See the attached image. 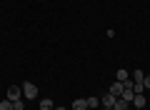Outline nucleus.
Returning <instances> with one entry per match:
<instances>
[{
  "instance_id": "obj_1",
  "label": "nucleus",
  "mask_w": 150,
  "mask_h": 110,
  "mask_svg": "<svg viewBox=\"0 0 150 110\" xmlns=\"http://www.w3.org/2000/svg\"><path fill=\"white\" fill-rule=\"evenodd\" d=\"M20 88H23V98H28V100H35L38 98V85L35 83H23Z\"/></svg>"
},
{
  "instance_id": "obj_2",
  "label": "nucleus",
  "mask_w": 150,
  "mask_h": 110,
  "mask_svg": "<svg viewBox=\"0 0 150 110\" xmlns=\"http://www.w3.org/2000/svg\"><path fill=\"white\" fill-rule=\"evenodd\" d=\"M5 98L13 100V103H15V100H20V98H23V88H20V85H10V88H8V93H5Z\"/></svg>"
},
{
  "instance_id": "obj_3",
  "label": "nucleus",
  "mask_w": 150,
  "mask_h": 110,
  "mask_svg": "<svg viewBox=\"0 0 150 110\" xmlns=\"http://www.w3.org/2000/svg\"><path fill=\"white\" fill-rule=\"evenodd\" d=\"M115 100H118L115 95H110V93H108V95H103V98H100V105H103L105 110H110L112 105H115Z\"/></svg>"
},
{
  "instance_id": "obj_4",
  "label": "nucleus",
  "mask_w": 150,
  "mask_h": 110,
  "mask_svg": "<svg viewBox=\"0 0 150 110\" xmlns=\"http://www.w3.org/2000/svg\"><path fill=\"white\" fill-rule=\"evenodd\" d=\"M123 88H125V85L120 83V80H115V83L110 85V90H108V93H110V95H115V98H120V95H123Z\"/></svg>"
},
{
  "instance_id": "obj_5",
  "label": "nucleus",
  "mask_w": 150,
  "mask_h": 110,
  "mask_svg": "<svg viewBox=\"0 0 150 110\" xmlns=\"http://www.w3.org/2000/svg\"><path fill=\"white\" fill-rule=\"evenodd\" d=\"M73 108L75 110H88V100L85 98H75L73 100Z\"/></svg>"
},
{
  "instance_id": "obj_6",
  "label": "nucleus",
  "mask_w": 150,
  "mask_h": 110,
  "mask_svg": "<svg viewBox=\"0 0 150 110\" xmlns=\"http://www.w3.org/2000/svg\"><path fill=\"white\" fill-rule=\"evenodd\" d=\"M133 105H135V110H143V108H145V95H143V93L135 95V98H133Z\"/></svg>"
},
{
  "instance_id": "obj_7",
  "label": "nucleus",
  "mask_w": 150,
  "mask_h": 110,
  "mask_svg": "<svg viewBox=\"0 0 150 110\" xmlns=\"http://www.w3.org/2000/svg\"><path fill=\"white\" fill-rule=\"evenodd\" d=\"M115 80H120V83H125V80H130V73L125 68H120L118 73H115Z\"/></svg>"
},
{
  "instance_id": "obj_8",
  "label": "nucleus",
  "mask_w": 150,
  "mask_h": 110,
  "mask_svg": "<svg viewBox=\"0 0 150 110\" xmlns=\"http://www.w3.org/2000/svg\"><path fill=\"white\" fill-rule=\"evenodd\" d=\"M128 100H123V98H118V100H115V105H112V110H128Z\"/></svg>"
},
{
  "instance_id": "obj_9",
  "label": "nucleus",
  "mask_w": 150,
  "mask_h": 110,
  "mask_svg": "<svg viewBox=\"0 0 150 110\" xmlns=\"http://www.w3.org/2000/svg\"><path fill=\"white\" fill-rule=\"evenodd\" d=\"M85 100H88V108H100V98H95V95H90Z\"/></svg>"
},
{
  "instance_id": "obj_10",
  "label": "nucleus",
  "mask_w": 150,
  "mask_h": 110,
  "mask_svg": "<svg viewBox=\"0 0 150 110\" xmlns=\"http://www.w3.org/2000/svg\"><path fill=\"white\" fill-rule=\"evenodd\" d=\"M0 110H15V103H13V100H3V103H0Z\"/></svg>"
},
{
  "instance_id": "obj_11",
  "label": "nucleus",
  "mask_w": 150,
  "mask_h": 110,
  "mask_svg": "<svg viewBox=\"0 0 150 110\" xmlns=\"http://www.w3.org/2000/svg\"><path fill=\"white\" fill-rule=\"evenodd\" d=\"M40 110H53V100L43 98V100H40Z\"/></svg>"
},
{
  "instance_id": "obj_12",
  "label": "nucleus",
  "mask_w": 150,
  "mask_h": 110,
  "mask_svg": "<svg viewBox=\"0 0 150 110\" xmlns=\"http://www.w3.org/2000/svg\"><path fill=\"white\" fill-rule=\"evenodd\" d=\"M143 80H145V73L143 70H135L133 73V83H143Z\"/></svg>"
},
{
  "instance_id": "obj_13",
  "label": "nucleus",
  "mask_w": 150,
  "mask_h": 110,
  "mask_svg": "<svg viewBox=\"0 0 150 110\" xmlns=\"http://www.w3.org/2000/svg\"><path fill=\"white\" fill-rule=\"evenodd\" d=\"M15 110H25V103H23V98H20V100H15Z\"/></svg>"
},
{
  "instance_id": "obj_14",
  "label": "nucleus",
  "mask_w": 150,
  "mask_h": 110,
  "mask_svg": "<svg viewBox=\"0 0 150 110\" xmlns=\"http://www.w3.org/2000/svg\"><path fill=\"white\" fill-rule=\"evenodd\" d=\"M143 88H145V90H150V75H145V80H143Z\"/></svg>"
},
{
  "instance_id": "obj_15",
  "label": "nucleus",
  "mask_w": 150,
  "mask_h": 110,
  "mask_svg": "<svg viewBox=\"0 0 150 110\" xmlns=\"http://www.w3.org/2000/svg\"><path fill=\"white\" fill-rule=\"evenodd\" d=\"M55 110H65V108H63V105H60V108H55Z\"/></svg>"
},
{
  "instance_id": "obj_16",
  "label": "nucleus",
  "mask_w": 150,
  "mask_h": 110,
  "mask_svg": "<svg viewBox=\"0 0 150 110\" xmlns=\"http://www.w3.org/2000/svg\"><path fill=\"white\" fill-rule=\"evenodd\" d=\"M88 110H98V108H88Z\"/></svg>"
},
{
  "instance_id": "obj_17",
  "label": "nucleus",
  "mask_w": 150,
  "mask_h": 110,
  "mask_svg": "<svg viewBox=\"0 0 150 110\" xmlns=\"http://www.w3.org/2000/svg\"><path fill=\"white\" fill-rule=\"evenodd\" d=\"M110 110H112V108H110Z\"/></svg>"
}]
</instances>
